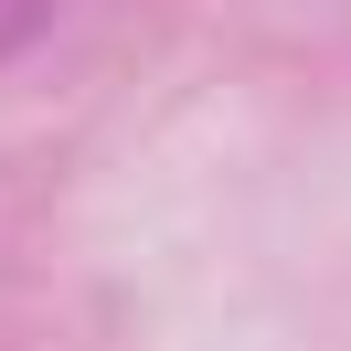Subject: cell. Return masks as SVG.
I'll return each instance as SVG.
<instances>
[{"label":"cell","instance_id":"6da1fadb","mask_svg":"<svg viewBox=\"0 0 351 351\" xmlns=\"http://www.w3.org/2000/svg\"><path fill=\"white\" fill-rule=\"evenodd\" d=\"M43 22H53V0H0V53H22Z\"/></svg>","mask_w":351,"mask_h":351}]
</instances>
